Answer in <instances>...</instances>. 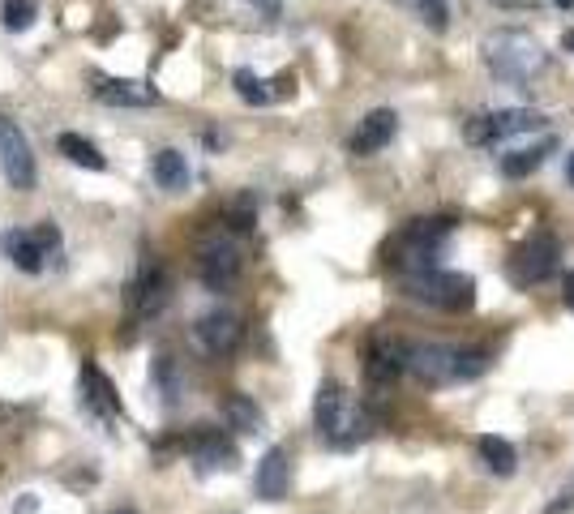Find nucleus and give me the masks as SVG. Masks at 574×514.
<instances>
[{"label":"nucleus","instance_id":"4","mask_svg":"<svg viewBox=\"0 0 574 514\" xmlns=\"http://www.w3.org/2000/svg\"><path fill=\"white\" fill-rule=\"evenodd\" d=\"M403 296L420 300V305L459 313L476 305V283L472 275H459V270H416V275H403Z\"/></svg>","mask_w":574,"mask_h":514},{"label":"nucleus","instance_id":"29","mask_svg":"<svg viewBox=\"0 0 574 514\" xmlns=\"http://www.w3.org/2000/svg\"><path fill=\"white\" fill-rule=\"evenodd\" d=\"M566 305L574 309V270H570V275H566Z\"/></svg>","mask_w":574,"mask_h":514},{"label":"nucleus","instance_id":"25","mask_svg":"<svg viewBox=\"0 0 574 514\" xmlns=\"http://www.w3.org/2000/svg\"><path fill=\"white\" fill-rule=\"evenodd\" d=\"M0 18H5V30H26L35 26V0H0Z\"/></svg>","mask_w":574,"mask_h":514},{"label":"nucleus","instance_id":"3","mask_svg":"<svg viewBox=\"0 0 574 514\" xmlns=\"http://www.w3.org/2000/svg\"><path fill=\"white\" fill-rule=\"evenodd\" d=\"M313 420H317V433H322L330 446H356V442H365V437L373 433L369 412L352 395H347L339 382H322V386H317Z\"/></svg>","mask_w":574,"mask_h":514},{"label":"nucleus","instance_id":"7","mask_svg":"<svg viewBox=\"0 0 574 514\" xmlns=\"http://www.w3.org/2000/svg\"><path fill=\"white\" fill-rule=\"evenodd\" d=\"M557 257H562V245H557V236H553V232H536V236H527L523 245L515 249V257H510V279H515L519 287L549 279L553 270H557Z\"/></svg>","mask_w":574,"mask_h":514},{"label":"nucleus","instance_id":"6","mask_svg":"<svg viewBox=\"0 0 574 514\" xmlns=\"http://www.w3.org/2000/svg\"><path fill=\"white\" fill-rule=\"evenodd\" d=\"M532 129H545V112H536V108H502V112H485V116L467 120V142L489 146V142L515 138V133H532Z\"/></svg>","mask_w":574,"mask_h":514},{"label":"nucleus","instance_id":"28","mask_svg":"<svg viewBox=\"0 0 574 514\" xmlns=\"http://www.w3.org/2000/svg\"><path fill=\"white\" fill-rule=\"evenodd\" d=\"M13 514H39V497L35 493H22L18 506H13Z\"/></svg>","mask_w":574,"mask_h":514},{"label":"nucleus","instance_id":"12","mask_svg":"<svg viewBox=\"0 0 574 514\" xmlns=\"http://www.w3.org/2000/svg\"><path fill=\"white\" fill-rule=\"evenodd\" d=\"M240 275V253L232 240H210V245L202 249V283L215 287V292H223V287H232Z\"/></svg>","mask_w":574,"mask_h":514},{"label":"nucleus","instance_id":"18","mask_svg":"<svg viewBox=\"0 0 574 514\" xmlns=\"http://www.w3.org/2000/svg\"><path fill=\"white\" fill-rule=\"evenodd\" d=\"M155 185L168 193H185L189 189V159L180 150H159L155 155Z\"/></svg>","mask_w":574,"mask_h":514},{"label":"nucleus","instance_id":"21","mask_svg":"<svg viewBox=\"0 0 574 514\" xmlns=\"http://www.w3.org/2000/svg\"><path fill=\"white\" fill-rule=\"evenodd\" d=\"M56 146H60V155H65L69 163H78V168H86V172H103V168H108V159H103L99 150L82 138V133H60Z\"/></svg>","mask_w":574,"mask_h":514},{"label":"nucleus","instance_id":"2","mask_svg":"<svg viewBox=\"0 0 574 514\" xmlns=\"http://www.w3.org/2000/svg\"><path fill=\"white\" fill-rule=\"evenodd\" d=\"M480 56H485V65L506 82L540 78L545 65H549L545 43H540L536 35H527V30H515V26H502V30H493V35H485Z\"/></svg>","mask_w":574,"mask_h":514},{"label":"nucleus","instance_id":"26","mask_svg":"<svg viewBox=\"0 0 574 514\" xmlns=\"http://www.w3.org/2000/svg\"><path fill=\"white\" fill-rule=\"evenodd\" d=\"M155 382H159V390H163V403H176V399H180V373H176V365H172V356H159V360H155Z\"/></svg>","mask_w":574,"mask_h":514},{"label":"nucleus","instance_id":"27","mask_svg":"<svg viewBox=\"0 0 574 514\" xmlns=\"http://www.w3.org/2000/svg\"><path fill=\"white\" fill-rule=\"evenodd\" d=\"M416 5V13L425 18L433 30H446V22H450V0H412Z\"/></svg>","mask_w":574,"mask_h":514},{"label":"nucleus","instance_id":"1","mask_svg":"<svg viewBox=\"0 0 574 514\" xmlns=\"http://www.w3.org/2000/svg\"><path fill=\"white\" fill-rule=\"evenodd\" d=\"M403 369L425 386H455L472 382L489 369V356L480 347H446V343H412L403 347Z\"/></svg>","mask_w":574,"mask_h":514},{"label":"nucleus","instance_id":"22","mask_svg":"<svg viewBox=\"0 0 574 514\" xmlns=\"http://www.w3.org/2000/svg\"><path fill=\"white\" fill-rule=\"evenodd\" d=\"M480 459H485L493 476H515V467H519V455L506 437H480Z\"/></svg>","mask_w":574,"mask_h":514},{"label":"nucleus","instance_id":"10","mask_svg":"<svg viewBox=\"0 0 574 514\" xmlns=\"http://www.w3.org/2000/svg\"><path fill=\"white\" fill-rule=\"evenodd\" d=\"M193 339H198V347L210 356H232L240 343V317L228 309L206 313V317H198V326H193Z\"/></svg>","mask_w":574,"mask_h":514},{"label":"nucleus","instance_id":"5","mask_svg":"<svg viewBox=\"0 0 574 514\" xmlns=\"http://www.w3.org/2000/svg\"><path fill=\"white\" fill-rule=\"evenodd\" d=\"M450 240V219H416V223H407V228L399 232L395 240V257L390 262L403 266L407 275H416V270H433L437 262V253H442V245Z\"/></svg>","mask_w":574,"mask_h":514},{"label":"nucleus","instance_id":"32","mask_svg":"<svg viewBox=\"0 0 574 514\" xmlns=\"http://www.w3.org/2000/svg\"><path fill=\"white\" fill-rule=\"evenodd\" d=\"M566 48H574V35H566Z\"/></svg>","mask_w":574,"mask_h":514},{"label":"nucleus","instance_id":"19","mask_svg":"<svg viewBox=\"0 0 574 514\" xmlns=\"http://www.w3.org/2000/svg\"><path fill=\"white\" fill-rule=\"evenodd\" d=\"M223 416H228V425L236 433H249V437H258L266 429V416H262V407L253 403L249 395H228V403H223Z\"/></svg>","mask_w":574,"mask_h":514},{"label":"nucleus","instance_id":"20","mask_svg":"<svg viewBox=\"0 0 574 514\" xmlns=\"http://www.w3.org/2000/svg\"><path fill=\"white\" fill-rule=\"evenodd\" d=\"M553 146H557V142L545 138V142H536V146H515V150H506V155H502V176L519 180V176H527V172H536Z\"/></svg>","mask_w":574,"mask_h":514},{"label":"nucleus","instance_id":"14","mask_svg":"<svg viewBox=\"0 0 574 514\" xmlns=\"http://www.w3.org/2000/svg\"><path fill=\"white\" fill-rule=\"evenodd\" d=\"M258 497L262 502H283L287 497V485H292V459H287V450H266L262 463H258Z\"/></svg>","mask_w":574,"mask_h":514},{"label":"nucleus","instance_id":"30","mask_svg":"<svg viewBox=\"0 0 574 514\" xmlns=\"http://www.w3.org/2000/svg\"><path fill=\"white\" fill-rule=\"evenodd\" d=\"M566 180H570V185H574V150H570V155H566Z\"/></svg>","mask_w":574,"mask_h":514},{"label":"nucleus","instance_id":"23","mask_svg":"<svg viewBox=\"0 0 574 514\" xmlns=\"http://www.w3.org/2000/svg\"><path fill=\"white\" fill-rule=\"evenodd\" d=\"M365 373L373 386H390L395 377L403 373V347H395V352H382V347H373L369 360H365Z\"/></svg>","mask_w":574,"mask_h":514},{"label":"nucleus","instance_id":"13","mask_svg":"<svg viewBox=\"0 0 574 514\" xmlns=\"http://www.w3.org/2000/svg\"><path fill=\"white\" fill-rule=\"evenodd\" d=\"M189 450H193V463H198L202 476H206V472H232V467H236V446H232L223 433H215V429L193 433Z\"/></svg>","mask_w":574,"mask_h":514},{"label":"nucleus","instance_id":"17","mask_svg":"<svg viewBox=\"0 0 574 514\" xmlns=\"http://www.w3.org/2000/svg\"><path fill=\"white\" fill-rule=\"evenodd\" d=\"M82 390H86V407H90V412H95L99 420L103 416H116L120 412V399H116V386L108 382V377H103L99 373V365H86L82 369Z\"/></svg>","mask_w":574,"mask_h":514},{"label":"nucleus","instance_id":"33","mask_svg":"<svg viewBox=\"0 0 574 514\" xmlns=\"http://www.w3.org/2000/svg\"><path fill=\"white\" fill-rule=\"evenodd\" d=\"M112 514H138V510H112Z\"/></svg>","mask_w":574,"mask_h":514},{"label":"nucleus","instance_id":"11","mask_svg":"<svg viewBox=\"0 0 574 514\" xmlns=\"http://www.w3.org/2000/svg\"><path fill=\"white\" fill-rule=\"evenodd\" d=\"M399 133V116L390 112V108H373L365 120L356 125V133H352V155H377L382 146H390V138Z\"/></svg>","mask_w":574,"mask_h":514},{"label":"nucleus","instance_id":"16","mask_svg":"<svg viewBox=\"0 0 574 514\" xmlns=\"http://www.w3.org/2000/svg\"><path fill=\"white\" fill-rule=\"evenodd\" d=\"M95 99L112 103V108H150V103H159L155 90L133 78H95Z\"/></svg>","mask_w":574,"mask_h":514},{"label":"nucleus","instance_id":"31","mask_svg":"<svg viewBox=\"0 0 574 514\" xmlns=\"http://www.w3.org/2000/svg\"><path fill=\"white\" fill-rule=\"evenodd\" d=\"M549 5H557V9H574V0H549Z\"/></svg>","mask_w":574,"mask_h":514},{"label":"nucleus","instance_id":"15","mask_svg":"<svg viewBox=\"0 0 574 514\" xmlns=\"http://www.w3.org/2000/svg\"><path fill=\"white\" fill-rule=\"evenodd\" d=\"M0 253H5L9 262L22 270V275H39V270L48 266V253L39 249L35 232H26V228H9V232H0Z\"/></svg>","mask_w":574,"mask_h":514},{"label":"nucleus","instance_id":"8","mask_svg":"<svg viewBox=\"0 0 574 514\" xmlns=\"http://www.w3.org/2000/svg\"><path fill=\"white\" fill-rule=\"evenodd\" d=\"M0 172H5L9 189H35V150H30L26 133L13 125L9 116H0Z\"/></svg>","mask_w":574,"mask_h":514},{"label":"nucleus","instance_id":"24","mask_svg":"<svg viewBox=\"0 0 574 514\" xmlns=\"http://www.w3.org/2000/svg\"><path fill=\"white\" fill-rule=\"evenodd\" d=\"M232 86H236L240 99L253 103V108H262V103L275 99V90H266V82H262L253 69H236V73H232Z\"/></svg>","mask_w":574,"mask_h":514},{"label":"nucleus","instance_id":"9","mask_svg":"<svg viewBox=\"0 0 574 514\" xmlns=\"http://www.w3.org/2000/svg\"><path fill=\"white\" fill-rule=\"evenodd\" d=\"M163 305H168V270L159 262H142L138 275L129 283V313L155 317Z\"/></svg>","mask_w":574,"mask_h":514}]
</instances>
